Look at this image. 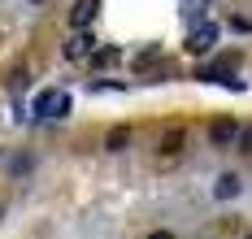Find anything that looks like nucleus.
Here are the masks:
<instances>
[{
  "mask_svg": "<svg viewBox=\"0 0 252 239\" xmlns=\"http://www.w3.org/2000/svg\"><path fill=\"white\" fill-rule=\"evenodd\" d=\"M35 113H39V118H65V113H70V96L57 91V87H52V91H39V96H35Z\"/></svg>",
  "mask_w": 252,
  "mask_h": 239,
  "instance_id": "obj_1",
  "label": "nucleus"
},
{
  "mask_svg": "<svg viewBox=\"0 0 252 239\" xmlns=\"http://www.w3.org/2000/svg\"><path fill=\"white\" fill-rule=\"evenodd\" d=\"M213 44H218V27H213V22H204V27H196L187 35V53H196V57L213 53Z\"/></svg>",
  "mask_w": 252,
  "mask_h": 239,
  "instance_id": "obj_2",
  "label": "nucleus"
},
{
  "mask_svg": "<svg viewBox=\"0 0 252 239\" xmlns=\"http://www.w3.org/2000/svg\"><path fill=\"white\" fill-rule=\"evenodd\" d=\"M96 13H100V0H74V9H70V27L87 30L92 22H96Z\"/></svg>",
  "mask_w": 252,
  "mask_h": 239,
  "instance_id": "obj_3",
  "label": "nucleus"
},
{
  "mask_svg": "<svg viewBox=\"0 0 252 239\" xmlns=\"http://www.w3.org/2000/svg\"><path fill=\"white\" fill-rule=\"evenodd\" d=\"M209 139H213L218 148H226V144H235V139H239V122H235V118H218V122L209 126Z\"/></svg>",
  "mask_w": 252,
  "mask_h": 239,
  "instance_id": "obj_4",
  "label": "nucleus"
},
{
  "mask_svg": "<svg viewBox=\"0 0 252 239\" xmlns=\"http://www.w3.org/2000/svg\"><path fill=\"white\" fill-rule=\"evenodd\" d=\"M87 53H92V35H74V39L65 44V57H70V61H78V57H87Z\"/></svg>",
  "mask_w": 252,
  "mask_h": 239,
  "instance_id": "obj_5",
  "label": "nucleus"
},
{
  "mask_svg": "<svg viewBox=\"0 0 252 239\" xmlns=\"http://www.w3.org/2000/svg\"><path fill=\"white\" fill-rule=\"evenodd\" d=\"M213 196H218V200L239 196V179H235V174H222V179H218V187H213Z\"/></svg>",
  "mask_w": 252,
  "mask_h": 239,
  "instance_id": "obj_6",
  "label": "nucleus"
},
{
  "mask_svg": "<svg viewBox=\"0 0 252 239\" xmlns=\"http://www.w3.org/2000/svg\"><path fill=\"white\" fill-rule=\"evenodd\" d=\"M126 144H130V131H126V126H113L109 139H104V148H109V152H122Z\"/></svg>",
  "mask_w": 252,
  "mask_h": 239,
  "instance_id": "obj_7",
  "label": "nucleus"
},
{
  "mask_svg": "<svg viewBox=\"0 0 252 239\" xmlns=\"http://www.w3.org/2000/svg\"><path fill=\"white\" fill-rule=\"evenodd\" d=\"M204 9H209V0H183V18H187V22L204 18Z\"/></svg>",
  "mask_w": 252,
  "mask_h": 239,
  "instance_id": "obj_8",
  "label": "nucleus"
},
{
  "mask_svg": "<svg viewBox=\"0 0 252 239\" xmlns=\"http://www.w3.org/2000/svg\"><path fill=\"white\" fill-rule=\"evenodd\" d=\"M235 148L252 157V126H239V139H235Z\"/></svg>",
  "mask_w": 252,
  "mask_h": 239,
  "instance_id": "obj_9",
  "label": "nucleus"
},
{
  "mask_svg": "<svg viewBox=\"0 0 252 239\" xmlns=\"http://www.w3.org/2000/svg\"><path fill=\"white\" fill-rule=\"evenodd\" d=\"M178 144H183V131H170L161 139V152H178Z\"/></svg>",
  "mask_w": 252,
  "mask_h": 239,
  "instance_id": "obj_10",
  "label": "nucleus"
},
{
  "mask_svg": "<svg viewBox=\"0 0 252 239\" xmlns=\"http://www.w3.org/2000/svg\"><path fill=\"white\" fill-rule=\"evenodd\" d=\"M113 61H118V53H113V48H104V53H96V65H113Z\"/></svg>",
  "mask_w": 252,
  "mask_h": 239,
  "instance_id": "obj_11",
  "label": "nucleus"
},
{
  "mask_svg": "<svg viewBox=\"0 0 252 239\" xmlns=\"http://www.w3.org/2000/svg\"><path fill=\"white\" fill-rule=\"evenodd\" d=\"M148 239H174V235H170V231H157V235H148Z\"/></svg>",
  "mask_w": 252,
  "mask_h": 239,
  "instance_id": "obj_12",
  "label": "nucleus"
},
{
  "mask_svg": "<svg viewBox=\"0 0 252 239\" xmlns=\"http://www.w3.org/2000/svg\"><path fill=\"white\" fill-rule=\"evenodd\" d=\"M35 4H39V0H35Z\"/></svg>",
  "mask_w": 252,
  "mask_h": 239,
  "instance_id": "obj_13",
  "label": "nucleus"
},
{
  "mask_svg": "<svg viewBox=\"0 0 252 239\" xmlns=\"http://www.w3.org/2000/svg\"><path fill=\"white\" fill-rule=\"evenodd\" d=\"M248 239H252V235H248Z\"/></svg>",
  "mask_w": 252,
  "mask_h": 239,
  "instance_id": "obj_14",
  "label": "nucleus"
}]
</instances>
